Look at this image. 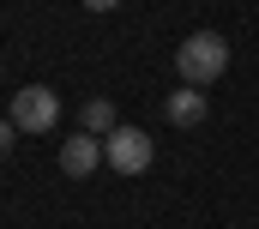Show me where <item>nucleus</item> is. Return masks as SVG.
Instances as JSON below:
<instances>
[{"instance_id": "f257e3e1", "label": "nucleus", "mask_w": 259, "mask_h": 229, "mask_svg": "<svg viewBox=\"0 0 259 229\" xmlns=\"http://www.w3.org/2000/svg\"><path fill=\"white\" fill-rule=\"evenodd\" d=\"M175 72H181V85H193V91L217 85V79L229 72V43H223L217 30H193V36L175 49Z\"/></svg>"}, {"instance_id": "f03ea898", "label": "nucleus", "mask_w": 259, "mask_h": 229, "mask_svg": "<svg viewBox=\"0 0 259 229\" xmlns=\"http://www.w3.org/2000/svg\"><path fill=\"white\" fill-rule=\"evenodd\" d=\"M6 121H12L18 133H55V127H61V97H55L49 85H18Z\"/></svg>"}, {"instance_id": "7ed1b4c3", "label": "nucleus", "mask_w": 259, "mask_h": 229, "mask_svg": "<svg viewBox=\"0 0 259 229\" xmlns=\"http://www.w3.org/2000/svg\"><path fill=\"white\" fill-rule=\"evenodd\" d=\"M151 157H157V145H151V133H139V127H115V133L103 139V163L115 175H145Z\"/></svg>"}, {"instance_id": "20e7f679", "label": "nucleus", "mask_w": 259, "mask_h": 229, "mask_svg": "<svg viewBox=\"0 0 259 229\" xmlns=\"http://www.w3.org/2000/svg\"><path fill=\"white\" fill-rule=\"evenodd\" d=\"M97 163H103V139H97V133H72L61 145V169L72 175V181H84Z\"/></svg>"}, {"instance_id": "39448f33", "label": "nucleus", "mask_w": 259, "mask_h": 229, "mask_svg": "<svg viewBox=\"0 0 259 229\" xmlns=\"http://www.w3.org/2000/svg\"><path fill=\"white\" fill-rule=\"evenodd\" d=\"M163 114H169V127H205V91L181 85V91L163 103Z\"/></svg>"}, {"instance_id": "423d86ee", "label": "nucleus", "mask_w": 259, "mask_h": 229, "mask_svg": "<svg viewBox=\"0 0 259 229\" xmlns=\"http://www.w3.org/2000/svg\"><path fill=\"white\" fill-rule=\"evenodd\" d=\"M78 121H84V133H97V139H109V133L121 127V121H115V103H109V97H91Z\"/></svg>"}, {"instance_id": "0eeeda50", "label": "nucleus", "mask_w": 259, "mask_h": 229, "mask_svg": "<svg viewBox=\"0 0 259 229\" xmlns=\"http://www.w3.org/2000/svg\"><path fill=\"white\" fill-rule=\"evenodd\" d=\"M12 133H18V127H12V121H0V157L12 151Z\"/></svg>"}, {"instance_id": "6e6552de", "label": "nucleus", "mask_w": 259, "mask_h": 229, "mask_svg": "<svg viewBox=\"0 0 259 229\" xmlns=\"http://www.w3.org/2000/svg\"><path fill=\"white\" fill-rule=\"evenodd\" d=\"M84 6H91V12H115L121 0H84Z\"/></svg>"}]
</instances>
